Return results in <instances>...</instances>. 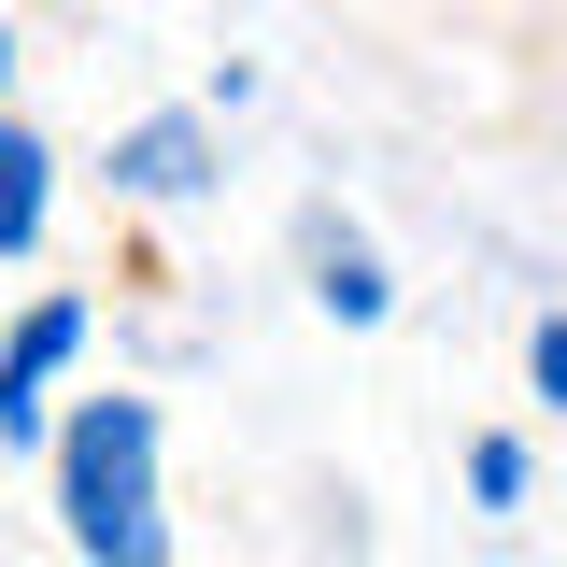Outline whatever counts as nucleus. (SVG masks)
Returning <instances> with one entry per match:
<instances>
[{"mask_svg": "<svg viewBox=\"0 0 567 567\" xmlns=\"http://www.w3.org/2000/svg\"><path fill=\"white\" fill-rule=\"evenodd\" d=\"M468 483H483L496 511H511V496H525V440H483V454H468Z\"/></svg>", "mask_w": 567, "mask_h": 567, "instance_id": "nucleus-6", "label": "nucleus"}, {"mask_svg": "<svg viewBox=\"0 0 567 567\" xmlns=\"http://www.w3.org/2000/svg\"><path fill=\"white\" fill-rule=\"evenodd\" d=\"M71 341H85V312H71V298H43V312L14 327V354H0V440H29V425H43V383L71 369Z\"/></svg>", "mask_w": 567, "mask_h": 567, "instance_id": "nucleus-2", "label": "nucleus"}, {"mask_svg": "<svg viewBox=\"0 0 567 567\" xmlns=\"http://www.w3.org/2000/svg\"><path fill=\"white\" fill-rule=\"evenodd\" d=\"M0 85H14V29H0Z\"/></svg>", "mask_w": 567, "mask_h": 567, "instance_id": "nucleus-8", "label": "nucleus"}, {"mask_svg": "<svg viewBox=\"0 0 567 567\" xmlns=\"http://www.w3.org/2000/svg\"><path fill=\"white\" fill-rule=\"evenodd\" d=\"M199 171H213L199 114H156V128H128V142H114V185H128V199H185Z\"/></svg>", "mask_w": 567, "mask_h": 567, "instance_id": "nucleus-3", "label": "nucleus"}, {"mask_svg": "<svg viewBox=\"0 0 567 567\" xmlns=\"http://www.w3.org/2000/svg\"><path fill=\"white\" fill-rule=\"evenodd\" d=\"M539 383H554V398H567V312H554V327H539Z\"/></svg>", "mask_w": 567, "mask_h": 567, "instance_id": "nucleus-7", "label": "nucleus"}, {"mask_svg": "<svg viewBox=\"0 0 567 567\" xmlns=\"http://www.w3.org/2000/svg\"><path fill=\"white\" fill-rule=\"evenodd\" d=\"M312 298H327L341 327H383V270H369L354 241H327V284H312Z\"/></svg>", "mask_w": 567, "mask_h": 567, "instance_id": "nucleus-5", "label": "nucleus"}, {"mask_svg": "<svg viewBox=\"0 0 567 567\" xmlns=\"http://www.w3.org/2000/svg\"><path fill=\"white\" fill-rule=\"evenodd\" d=\"M43 171H58L43 142H29V128H0V256H29V227H43Z\"/></svg>", "mask_w": 567, "mask_h": 567, "instance_id": "nucleus-4", "label": "nucleus"}, {"mask_svg": "<svg viewBox=\"0 0 567 567\" xmlns=\"http://www.w3.org/2000/svg\"><path fill=\"white\" fill-rule=\"evenodd\" d=\"M58 511H71V554L156 567V412L142 398H85V425L58 440Z\"/></svg>", "mask_w": 567, "mask_h": 567, "instance_id": "nucleus-1", "label": "nucleus"}]
</instances>
